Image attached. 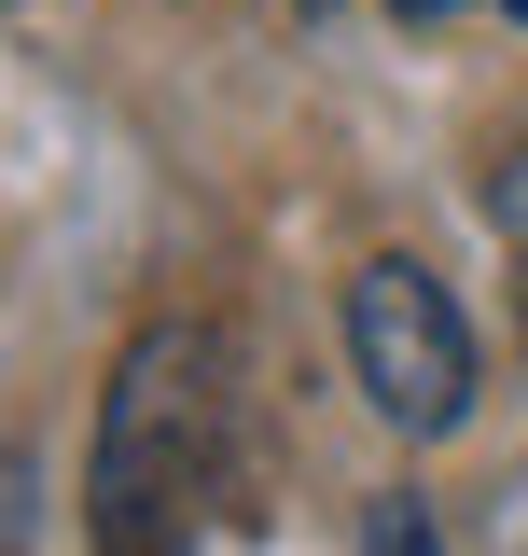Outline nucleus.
I'll list each match as a JSON object with an SVG mask.
<instances>
[{
	"label": "nucleus",
	"mask_w": 528,
	"mask_h": 556,
	"mask_svg": "<svg viewBox=\"0 0 528 556\" xmlns=\"http://www.w3.org/2000/svg\"><path fill=\"white\" fill-rule=\"evenodd\" d=\"M209 459H223V334L153 320L98 404V556H196Z\"/></svg>",
	"instance_id": "f257e3e1"
},
{
	"label": "nucleus",
	"mask_w": 528,
	"mask_h": 556,
	"mask_svg": "<svg viewBox=\"0 0 528 556\" xmlns=\"http://www.w3.org/2000/svg\"><path fill=\"white\" fill-rule=\"evenodd\" d=\"M348 376L376 390V417L403 445H445L473 417V320H460V292L417 251H376L348 278Z\"/></svg>",
	"instance_id": "f03ea898"
},
{
	"label": "nucleus",
	"mask_w": 528,
	"mask_h": 556,
	"mask_svg": "<svg viewBox=\"0 0 528 556\" xmlns=\"http://www.w3.org/2000/svg\"><path fill=\"white\" fill-rule=\"evenodd\" d=\"M362 556H445V529H431V501H417V486H390V501L362 515Z\"/></svg>",
	"instance_id": "7ed1b4c3"
},
{
	"label": "nucleus",
	"mask_w": 528,
	"mask_h": 556,
	"mask_svg": "<svg viewBox=\"0 0 528 556\" xmlns=\"http://www.w3.org/2000/svg\"><path fill=\"white\" fill-rule=\"evenodd\" d=\"M487 223H501V251H515V265H528V153H515V167H501V181H487Z\"/></svg>",
	"instance_id": "20e7f679"
},
{
	"label": "nucleus",
	"mask_w": 528,
	"mask_h": 556,
	"mask_svg": "<svg viewBox=\"0 0 528 556\" xmlns=\"http://www.w3.org/2000/svg\"><path fill=\"white\" fill-rule=\"evenodd\" d=\"M390 14H460V0H390Z\"/></svg>",
	"instance_id": "39448f33"
},
{
	"label": "nucleus",
	"mask_w": 528,
	"mask_h": 556,
	"mask_svg": "<svg viewBox=\"0 0 528 556\" xmlns=\"http://www.w3.org/2000/svg\"><path fill=\"white\" fill-rule=\"evenodd\" d=\"M501 14H528V0H501Z\"/></svg>",
	"instance_id": "423d86ee"
}]
</instances>
